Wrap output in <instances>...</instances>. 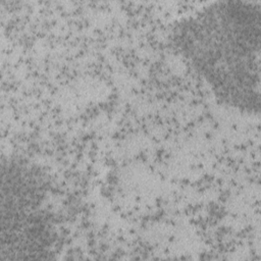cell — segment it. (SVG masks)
<instances>
[{
	"instance_id": "1",
	"label": "cell",
	"mask_w": 261,
	"mask_h": 261,
	"mask_svg": "<svg viewBox=\"0 0 261 261\" xmlns=\"http://www.w3.org/2000/svg\"><path fill=\"white\" fill-rule=\"evenodd\" d=\"M260 27L259 1H217L179 20L175 39L221 99L252 107Z\"/></svg>"
}]
</instances>
